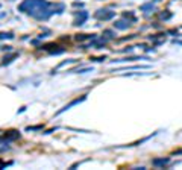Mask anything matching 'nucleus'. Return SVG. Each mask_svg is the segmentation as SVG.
I'll list each match as a JSON object with an SVG mask.
<instances>
[{"label":"nucleus","instance_id":"6e6552de","mask_svg":"<svg viewBox=\"0 0 182 170\" xmlns=\"http://www.w3.org/2000/svg\"><path fill=\"white\" fill-rule=\"evenodd\" d=\"M76 40L78 41H84V40H96V35H88V34H80V35H76Z\"/></svg>","mask_w":182,"mask_h":170},{"label":"nucleus","instance_id":"ddd939ff","mask_svg":"<svg viewBox=\"0 0 182 170\" xmlns=\"http://www.w3.org/2000/svg\"><path fill=\"white\" fill-rule=\"evenodd\" d=\"M170 17H171V12H162V14H161V18H162V20H169Z\"/></svg>","mask_w":182,"mask_h":170},{"label":"nucleus","instance_id":"f8f14e48","mask_svg":"<svg viewBox=\"0 0 182 170\" xmlns=\"http://www.w3.org/2000/svg\"><path fill=\"white\" fill-rule=\"evenodd\" d=\"M103 35H105V38H103L105 41H106V40H113L114 36H115V34H114L113 31H108V29H106V31L103 32Z\"/></svg>","mask_w":182,"mask_h":170},{"label":"nucleus","instance_id":"7ed1b4c3","mask_svg":"<svg viewBox=\"0 0 182 170\" xmlns=\"http://www.w3.org/2000/svg\"><path fill=\"white\" fill-rule=\"evenodd\" d=\"M87 18H88V12L87 11H79V14L76 15V18H74L73 24H74V26H82L84 23L87 22Z\"/></svg>","mask_w":182,"mask_h":170},{"label":"nucleus","instance_id":"1a4fd4ad","mask_svg":"<svg viewBox=\"0 0 182 170\" xmlns=\"http://www.w3.org/2000/svg\"><path fill=\"white\" fill-rule=\"evenodd\" d=\"M18 137H20V134H18L17 131H9V132H6V135H5V138L11 141V140H15V138H18Z\"/></svg>","mask_w":182,"mask_h":170},{"label":"nucleus","instance_id":"9b49d317","mask_svg":"<svg viewBox=\"0 0 182 170\" xmlns=\"http://www.w3.org/2000/svg\"><path fill=\"white\" fill-rule=\"evenodd\" d=\"M14 38V34L11 32H0V40H12Z\"/></svg>","mask_w":182,"mask_h":170},{"label":"nucleus","instance_id":"0eeeda50","mask_svg":"<svg viewBox=\"0 0 182 170\" xmlns=\"http://www.w3.org/2000/svg\"><path fill=\"white\" fill-rule=\"evenodd\" d=\"M153 9H155L153 3H144V5L140 6V11H143V12H150V11H153Z\"/></svg>","mask_w":182,"mask_h":170},{"label":"nucleus","instance_id":"f03ea898","mask_svg":"<svg viewBox=\"0 0 182 170\" xmlns=\"http://www.w3.org/2000/svg\"><path fill=\"white\" fill-rule=\"evenodd\" d=\"M114 15H115V12L114 11H109V9H99V11L94 14V17L96 18H99V20H111Z\"/></svg>","mask_w":182,"mask_h":170},{"label":"nucleus","instance_id":"f257e3e1","mask_svg":"<svg viewBox=\"0 0 182 170\" xmlns=\"http://www.w3.org/2000/svg\"><path fill=\"white\" fill-rule=\"evenodd\" d=\"M50 3L47 0H23L18 6V11L23 14H27L34 18H40V15L43 14L46 8L49 6Z\"/></svg>","mask_w":182,"mask_h":170},{"label":"nucleus","instance_id":"9d476101","mask_svg":"<svg viewBox=\"0 0 182 170\" xmlns=\"http://www.w3.org/2000/svg\"><path fill=\"white\" fill-rule=\"evenodd\" d=\"M17 56H18V53H12L11 56H5L3 58V64H5V66H6V64H9V62L14 61V58H17Z\"/></svg>","mask_w":182,"mask_h":170},{"label":"nucleus","instance_id":"39448f33","mask_svg":"<svg viewBox=\"0 0 182 170\" xmlns=\"http://www.w3.org/2000/svg\"><path fill=\"white\" fill-rule=\"evenodd\" d=\"M129 26H131V23L127 22V20H117V22L114 23V27L118 29V31H126Z\"/></svg>","mask_w":182,"mask_h":170},{"label":"nucleus","instance_id":"2eb2a0df","mask_svg":"<svg viewBox=\"0 0 182 170\" xmlns=\"http://www.w3.org/2000/svg\"><path fill=\"white\" fill-rule=\"evenodd\" d=\"M175 153H182V149H181V150H176Z\"/></svg>","mask_w":182,"mask_h":170},{"label":"nucleus","instance_id":"20e7f679","mask_svg":"<svg viewBox=\"0 0 182 170\" xmlns=\"http://www.w3.org/2000/svg\"><path fill=\"white\" fill-rule=\"evenodd\" d=\"M84 100H85V96H82V97H79V99H74L73 102H70V103H68V105H65V106H64L62 109H59V111H58V113H56V115H59V114H62V113H64V111H67V109H70L71 106H74V105H78V103L84 102Z\"/></svg>","mask_w":182,"mask_h":170},{"label":"nucleus","instance_id":"dca6fc26","mask_svg":"<svg viewBox=\"0 0 182 170\" xmlns=\"http://www.w3.org/2000/svg\"><path fill=\"white\" fill-rule=\"evenodd\" d=\"M155 2H161V0H155Z\"/></svg>","mask_w":182,"mask_h":170},{"label":"nucleus","instance_id":"f3484780","mask_svg":"<svg viewBox=\"0 0 182 170\" xmlns=\"http://www.w3.org/2000/svg\"><path fill=\"white\" fill-rule=\"evenodd\" d=\"M0 144H2V141H0Z\"/></svg>","mask_w":182,"mask_h":170},{"label":"nucleus","instance_id":"423d86ee","mask_svg":"<svg viewBox=\"0 0 182 170\" xmlns=\"http://www.w3.org/2000/svg\"><path fill=\"white\" fill-rule=\"evenodd\" d=\"M170 163V158H155L152 161V164L155 166V167H164V166H167Z\"/></svg>","mask_w":182,"mask_h":170},{"label":"nucleus","instance_id":"4468645a","mask_svg":"<svg viewBox=\"0 0 182 170\" xmlns=\"http://www.w3.org/2000/svg\"><path fill=\"white\" fill-rule=\"evenodd\" d=\"M38 129H43V126H32V128H27V131H38Z\"/></svg>","mask_w":182,"mask_h":170}]
</instances>
